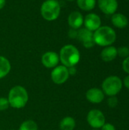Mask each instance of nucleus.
Segmentation results:
<instances>
[{"instance_id": "f257e3e1", "label": "nucleus", "mask_w": 129, "mask_h": 130, "mask_svg": "<svg viewBox=\"0 0 129 130\" xmlns=\"http://www.w3.org/2000/svg\"><path fill=\"white\" fill-rule=\"evenodd\" d=\"M7 98L11 107L14 109H22L28 102L29 94L24 87L21 85H15L9 90Z\"/></svg>"}, {"instance_id": "f03ea898", "label": "nucleus", "mask_w": 129, "mask_h": 130, "mask_svg": "<svg viewBox=\"0 0 129 130\" xmlns=\"http://www.w3.org/2000/svg\"><path fill=\"white\" fill-rule=\"evenodd\" d=\"M116 32L109 26H100L94 32V40L95 44L106 47L112 46L116 40Z\"/></svg>"}, {"instance_id": "7ed1b4c3", "label": "nucleus", "mask_w": 129, "mask_h": 130, "mask_svg": "<svg viewBox=\"0 0 129 130\" xmlns=\"http://www.w3.org/2000/svg\"><path fill=\"white\" fill-rule=\"evenodd\" d=\"M59 56L62 65L66 66L67 68L76 66L81 59V53L79 50L72 44H66L63 46L59 50Z\"/></svg>"}, {"instance_id": "20e7f679", "label": "nucleus", "mask_w": 129, "mask_h": 130, "mask_svg": "<svg viewBox=\"0 0 129 130\" xmlns=\"http://www.w3.org/2000/svg\"><path fill=\"white\" fill-rule=\"evenodd\" d=\"M61 5L58 0H46L40 6V14L47 21H56L60 15Z\"/></svg>"}, {"instance_id": "39448f33", "label": "nucleus", "mask_w": 129, "mask_h": 130, "mask_svg": "<svg viewBox=\"0 0 129 130\" xmlns=\"http://www.w3.org/2000/svg\"><path fill=\"white\" fill-rule=\"evenodd\" d=\"M123 86L122 79L116 75H110L106 78L102 83V91L109 97L116 96Z\"/></svg>"}, {"instance_id": "423d86ee", "label": "nucleus", "mask_w": 129, "mask_h": 130, "mask_svg": "<svg viewBox=\"0 0 129 130\" xmlns=\"http://www.w3.org/2000/svg\"><path fill=\"white\" fill-rule=\"evenodd\" d=\"M87 121L89 126L94 129H99L106 123V117L101 110L92 109L87 115Z\"/></svg>"}, {"instance_id": "0eeeda50", "label": "nucleus", "mask_w": 129, "mask_h": 130, "mask_svg": "<svg viewBox=\"0 0 129 130\" xmlns=\"http://www.w3.org/2000/svg\"><path fill=\"white\" fill-rule=\"evenodd\" d=\"M50 76L52 82L59 85L65 84L70 77L68 68L63 65H58L53 68Z\"/></svg>"}, {"instance_id": "6e6552de", "label": "nucleus", "mask_w": 129, "mask_h": 130, "mask_svg": "<svg viewBox=\"0 0 129 130\" xmlns=\"http://www.w3.org/2000/svg\"><path fill=\"white\" fill-rule=\"evenodd\" d=\"M94 32L89 30L85 27H81L78 30L77 39L82 43L83 46L86 49H90L94 46L95 43L94 40Z\"/></svg>"}, {"instance_id": "1a4fd4ad", "label": "nucleus", "mask_w": 129, "mask_h": 130, "mask_svg": "<svg viewBox=\"0 0 129 130\" xmlns=\"http://www.w3.org/2000/svg\"><path fill=\"white\" fill-rule=\"evenodd\" d=\"M59 53L54 51H47L44 53L41 56L42 65L47 69H53L59 63Z\"/></svg>"}, {"instance_id": "9d476101", "label": "nucleus", "mask_w": 129, "mask_h": 130, "mask_svg": "<svg viewBox=\"0 0 129 130\" xmlns=\"http://www.w3.org/2000/svg\"><path fill=\"white\" fill-rule=\"evenodd\" d=\"M102 24L100 17L96 13H88L85 17H84V27L89 30L94 32L97 30Z\"/></svg>"}, {"instance_id": "9b49d317", "label": "nucleus", "mask_w": 129, "mask_h": 130, "mask_svg": "<svg viewBox=\"0 0 129 130\" xmlns=\"http://www.w3.org/2000/svg\"><path fill=\"white\" fill-rule=\"evenodd\" d=\"M97 5L100 10L107 15L115 14L119 7L117 0H97Z\"/></svg>"}, {"instance_id": "f8f14e48", "label": "nucleus", "mask_w": 129, "mask_h": 130, "mask_svg": "<svg viewBox=\"0 0 129 130\" xmlns=\"http://www.w3.org/2000/svg\"><path fill=\"white\" fill-rule=\"evenodd\" d=\"M85 97L90 103L97 104L103 102L105 98V94L102 89L98 88H91L87 91Z\"/></svg>"}, {"instance_id": "ddd939ff", "label": "nucleus", "mask_w": 129, "mask_h": 130, "mask_svg": "<svg viewBox=\"0 0 129 130\" xmlns=\"http://www.w3.org/2000/svg\"><path fill=\"white\" fill-rule=\"evenodd\" d=\"M68 24L71 29H80L84 24L83 14L78 11H71L68 17Z\"/></svg>"}, {"instance_id": "4468645a", "label": "nucleus", "mask_w": 129, "mask_h": 130, "mask_svg": "<svg viewBox=\"0 0 129 130\" xmlns=\"http://www.w3.org/2000/svg\"><path fill=\"white\" fill-rule=\"evenodd\" d=\"M117 56V48L113 46H108L104 47L100 53V57L102 60L106 62L113 61Z\"/></svg>"}, {"instance_id": "2eb2a0df", "label": "nucleus", "mask_w": 129, "mask_h": 130, "mask_svg": "<svg viewBox=\"0 0 129 130\" xmlns=\"http://www.w3.org/2000/svg\"><path fill=\"white\" fill-rule=\"evenodd\" d=\"M111 22L114 27L123 29L128 25V18L122 13H115L111 16Z\"/></svg>"}, {"instance_id": "dca6fc26", "label": "nucleus", "mask_w": 129, "mask_h": 130, "mask_svg": "<svg viewBox=\"0 0 129 130\" xmlns=\"http://www.w3.org/2000/svg\"><path fill=\"white\" fill-rule=\"evenodd\" d=\"M11 69L10 61L5 56L0 55V79L6 77Z\"/></svg>"}, {"instance_id": "f3484780", "label": "nucleus", "mask_w": 129, "mask_h": 130, "mask_svg": "<svg viewBox=\"0 0 129 130\" xmlns=\"http://www.w3.org/2000/svg\"><path fill=\"white\" fill-rule=\"evenodd\" d=\"M76 126L75 120L70 116L65 117L59 123L60 130H74Z\"/></svg>"}, {"instance_id": "a211bd4d", "label": "nucleus", "mask_w": 129, "mask_h": 130, "mask_svg": "<svg viewBox=\"0 0 129 130\" xmlns=\"http://www.w3.org/2000/svg\"><path fill=\"white\" fill-rule=\"evenodd\" d=\"M76 2L78 7L84 11H92L97 5V0H76Z\"/></svg>"}, {"instance_id": "6ab92c4d", "label": "nucleus", "mask_w": 129, "mask_h": 130, "mask_svg": "<svg viewBox=\"0 0 129 130\" xmlns=\"http://www.w3.org/2000/svg\"><path fill=\"white\" fill-rule=\"evenodd\" d=\"M18 130H38V125L34 120H27L22 122Z\"/></svg>"}, {"instance_id": "aec40b11", "label": "nucleus", "mask_w": 129, "mask_h": 130, "mask_svg": "<svg viewBox=\"0 0 129 130\" xmlns=\"http://www.w3.org/2000/svg\"><path fill=\"white\" fill-rule=\"evenodd\" d=\"M117 53L118 56H119L122 58H126L129 56V48L128 46H122L117 49Z\"/></svg>"}, {"instance_id": "412c9836", "label": "nucleus", "mask_w": 129, "mask_h": 130, "mask_svg": "<svg viewBox=\"0 0 129 130\" xmlns=\"http://www.w3.org/2000/svg\"><path fill=\"white\" fill-rule=\"evenodd\" d=\"M10 107L8 100L5 97H0V111H5Z\"/></svg>"}, {"instance_id": "4be33fe9", "label": "nucleus", "mask_w": 129, "mask_h": 130, "mask_svg": "<svg viewBox=\"0 0 129 130\" xmlns=\"http://www.w3.org/2000/svg\"><path fill=\"white\" fill-rule=\"evenodd\" d=\"M119 101L118 98H116V96H112V97H109L108 100H107V104L109 105V107L111 108H114L118 105Z\"/></svg>"}, {"instance_id": "5701e85b", "label": "nucleus", "mask_w": 129, "mask_h": 130, "mask_svg": "<svg viewBox=\"0 0 129 130\" xmlns=\"http://www.w3.org/2000/svg\"><path fill=\"white\" fill-rule=\"evenodd\" d=\"M122 69L125 73L129 75V56L125 58L122 62Z\"/></svg>"}, {"instance_id": "b1692460", "label": "nucleus", "mask_w": 129, "mask_h": 130, "mask_svg": "<svg viewBox=\"0 0 129 130\" xmlns=\"http://www.w3.org/2000/svg\"><path fill=\"white\" fill-rule=\"evenodd\" d=\"M68 37L71 39H77V36H78V30H75V29H71L70 28V30H68Z\"/></svg>"}, {"instance_id": "393cba45", "label": "nucleus", "mask_w": 129, "mask_h": 130, "mask_svg": "<svg viewBox=\"0 0 129 130\" xmlns=\"http://www.w3.org/2000/svg\"><path fill=\"white\" fill-rule=\"evenodd\" d=\"M101 130H116V127L109 123H106L101 127Z\"/></svg>"}, {"instance_id": "a878e982", "label": "nucleus", "mask_w": 129, "mask_h": 130, "mask_svg": "<svg viewBox=\"0 0 129 130\" xmlns=\"http://www.w3.org/2000/svg\"><path fill=\"white\" fill-rule=\"evenodd\" d=\"M68 73H69V75H70V76L75 75L76 73H77V68H76V66H71V67H68Z\"/></svg>"}, {"instance_id": "bb28decb", "label": "nucleus", "mask_w": 129, "mask_h": 130, "mask_svg": "<svg viewBox=\"0 0 129 130\" xmlns=\"http://www.w3.org/2000/svg\"><path fill=\"white\" fill-rule=\"evenodd\" d=\"M122 84L127 89L129 90V75L125 77L124 80L122 81Z\"/></svg>"}, {"instance_id": "cd10ccee", "label": "nucleus", "mask_w": 129, "mask_h": 130, "mask_svg": "<svg viewBox=\"0 0 129 130\" xmlns=\"http://www.w3.org/2000/svg\"><path fill=\"white\" fill-rule=\"evenodd\" d=\"M6 4V0H0V10H2Z\"/></svg>"}, {"instance_id": "c85d7f7f", "label": "nucleus", "mask_w": 129, "mask_h": 130, "mask_svg": "<svg viewBox=\"0 0 129 130\" xmlns=\"http://www.w3.org/2000/svg\"><path fill=\"white\" fill-rule=\"evenodd\" d=\"M68 2H74V1H76V0H66Z\"/></svg>"}, {"instance_id": "c756f323", "label": "nucleus", "mask_w": 129, "mask_h": 130, "mask_svg": "<svg viewBox=\"0 0 129 130\" xmlns=\"http://www.w3.org/2000/svg\"><path fill=\"white\" fill-rule=\"evenodd\" d=\"M10 130H16V129H10Z\"/></svg>"}, {"instance_id": "7c9ffc66", "label": "nucleus", "mask_w": 129, "mask_h": 130, "mask_svg": "<svg viewBox=\"0 0 129 130\" xmlns=\"http://www.w3.org/2000/svg\"><path fill=\"white\" fill-rule=\"evenodd\" d=\"M94 130H99V129H94Z\"/></svg>"}, {"instance_id": "2f4dec72", "label": "nucleus", "mask_w": 129, "mask_h": 130, "mask_svg": "<svg viewBox=\"0 0 129 130\" xmlns=\"http://www.w3.org/2000/svg\"><path fill=\"white\" fill-rule=\"evenodd\" d=\"M126 1H129V0H126Z\"/></svg>"}, {"instance_id": "473e14b6", "label": "nucleus", "mask_w": 129, "mask_h": 130, "mask_svg": "<svg viewBox=\"0 0 129 130\" xmlns=\"http://www.w3.org/2000/svg\"><path fill=\"white\" fill-rule=\"evenodd\" d=\"M0 52H1V50H0Z\"/></svg>"}, {"instance_id": "72a5a7b5", "label": "nucleus", "mask_w": 129, "mask_h": 130, "mask_svg": "<svg viewBox=\"0 0 129 130\" xmlns=\"http://www.w3.org/2000/svg\"><path fill=\"white\" fill-rule=\"evenodd\" d=\"M128 48H129V46H128Z\"/></svg>"}, {"instance_id": "f704fd0d", "label": "nucleus", "mask_w": 129, "mask_h": 130, "mask_svg": "<svg viewBox=\"0 0 129 130\" xmlns=\"http://www.w3.org/2000/svg\"><path fill=\"white\" fill-rule=\"evenodd\" d=\"M0 130H1V129H0Z\"/></svg>"}]
</instances>
